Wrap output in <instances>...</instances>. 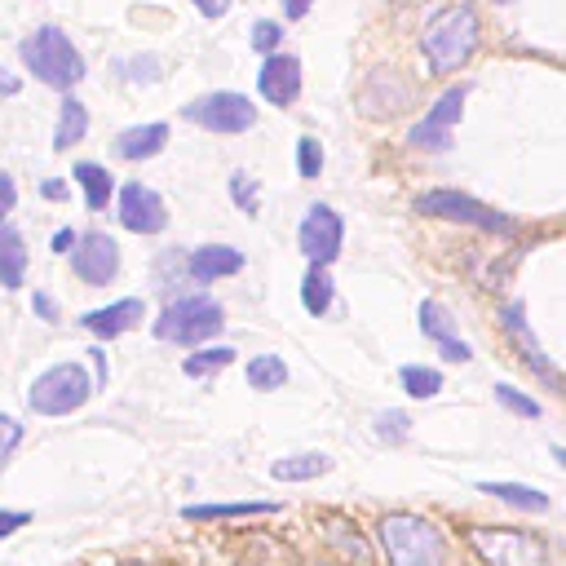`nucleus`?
I'll return each mask as SVG.
<instances>
[{
    "label": "nucleus",
    "mask_w": 566,
    "mask_h": 566,
    "mask_svg": "<svg viewBox=\"0 0 566 566\" xmlns=\"http://www.w3.org/2000/svg\"><path fill=\"white\" fill-rule=\"evenodd\" d=\"M230 199H234V208L256 212V208H261V186H256V177H248L243 168H234V172H230Z\"/></svg>",
    "instance_id": "obj_33"
},
{
    "label": "nucleus",
    "mask_w": 566,
    "mask_h": 566,
    "mask_svg": "<svg viewBox=\"0 0 566 566\" xmlns=\"http://www.w3.org/2000/svg\"><path fill=\"white\" fill-rule=\"evenodd\" d=\"M190 4H195L203 18H226V13H230V0H190Z\"/></svg>",
    "instance_id": "obj_41"
},
{
    "label": "nucleus",
    "mask_w": 566,
    "mask_h": 566,
    "mask_svg": "<svg viewBox=\"0 0 566 566\" xmlns=\"http://www.w3.org/2000/svg\"><path fill=\"white\" fill-rule=\"evenodd\" d=\"M119 226L133 230V234H159L168 226V208H164V199L150 186L128 181L119 190Z\"/></svg>",
    "instance_id": "obj_12"
},
{
    "label": "nucleus",
    "mask_w": 566,
    "mask_h": 566,
    "mask_svg": "<svg viewBox=\"0 0 566 566\" xmlns=\"http://www.w3.org/2000/svg\"><path fill=\"white\" fill-rule=\"evenodd\" d=\"M398 385H402L411 398H438L442 371H438V367H424V363H407V367L398 371Z\"/></svg>",
    "instance_id": "obj_29"
},
{
    "label": "nucleus",
    "mask_w": 566,
    "mask_h": 566,
    "mask_svg": "<svg viewBox=\"0 0 566 566\" xmlns=\"http://www.w3.org/2000/svg\"><path fill=\"white\" fill-rule=\"evenodd\" d=\"M22 62H27V71H31L40 84L62 88V93L84 80V57H80V49H75L57 27L31 31V35L22 40Z\"/></svg>",
    "instance_id": "obj_3"
},
{
    "label": "nucleus",
    "mask_w": 566,
    "mask_h": 566,
    "mask_svg": "<svg viewBox=\"0 0 566 566\" xmlns=\"http://www.w3.org/2000/svg\"><path fill=\"white\" fill-rule=\"evenodd\" d=\"M13 203H18V186H13L9 172H0V226H4V217L13 212Z\"/></svg>",
    "instance_id": "obj_39"
},
{
    "label": "nucleus",
    "mask_w": 566,
    "mask_h": 566,
    "mask_svg": "<svg viewBox=\"0 0 566 566\" xmlns=\"http://www.w3.org/2000/svg\"><path fill=\"white\" fill-rule=\"evenodd\" d=\"M504 332H509V340H513V349H517V358L539 376V380H548L557 394H566V380H562V371L548 363V354L539 349V340L531 336V327H526V318H522V301H509L504 305Z\"/></svg>",
    "instance_id": "obj_13"
},
{
    "label": "nucleus",
    "mask_w": 566,
    "mask_h": 566,
    "mask_svg": "<svg viewBox=\"0 0 566 566\" xmlns=\"http://www.w3.org/2000/svg\"><path fill=\"white\" fill-rule=\"evenodd\" d=\"M75 239H80L75 230H57V234H53V252H71V248H75Z\"/></svg>",
    "instance_id": "obj_42"
},
{
    "label": "nucleus",
    "mask_w": 566,
    "mask_h": 566,
    "mask_svg": "<svg viewBox=\"0 0 566 566\" xmlns=\"http://www.w3.org/2000/svg\"><path fill=\"white\" fill-rule=\"evenodd\" d=\"M31 522V513L27 509H0V539H9L13 531H22Z\"/></svg>",
    "instance_id": "obj_38"
},
{
    "label": "nucleus",
    "mask_w": 566,
    "mask_h": 566,
    "mask_svg": "<svg viewBox=\"0 0 566 566\" xmlns=\"http://www.w3.org/2000/svg\"><path fill=\"white\" fill-rule=\"evenodd\" d=\"M256 88L270 106H292L301 97V57L296 53H270L256 71Z\"/></svg>",
    "instance_id": "obj_14"
},
{
    "label": "nucleus",
    "mask_w": 566,
    "mask_h": 566,
    "mask_svg": "<svg viewBox=\"0 0 566 566\" xmlns=\"http://www.w3.org/2000/svg\"><path fill=\"white\" fill-rule=\"evenodd\" d=\"M296 172L305 181H318V172H323V146H318V137H301L296 142Z\"/></svg>",
    "instance_id": "obj_34"
},
{
    "label": "nucleus",
    "mask_w": 566,
    "mask_h": 566,
    "mask_svg": "<svg viewBox=\"0 0 566 566\" xmlns=\"http://www.w3.org/2000/svg\"><path fill=\"white\" fill-rule=\"evenodd\" d=\"M301 305H305L314 318H323V314L332 310V274H327L323 265H310V270H305V279H301Z\"/></svg>",
    "instance_id": "obj_27"
},
{
    "label": "nucleus",
    "mask_w": 566,
    "mask_h": 566,
    "mask_svg": "<svg viewBox=\"0 0 566 566\" xmlns=\"http://www.w3.org/2000/svg\"><path fill=\"white\" fill-rule=\"evenodd\" d=\"M495 402H500L504 411L522 416V420H539V416H544V407H539L531 394H522L517 385H495Z\"/></svg>",
    "instance_id": "obj_31"
},
{
    "label": "nucleus",
    "mask_w": 566,
    "mask_h": 566,
    "mask_svg": "<svg viewBox=\"0 0 566 566\" xmlns=\"http://www.w3.org/2000/svg\"><path fill=\"white\" fill-rule=\"evenodd\" d=\"M363 88H380V102L363 106V115H371V119H389V115H402L411 106V84L394 66H376Z\"/></svg>",
    "instance_id": "obj_17"
},
{
    "label": "nucleus",
    "mask_w": 566,
    "mask_h": 566,
    "mask_svg": "<svg viewBox=\"0 0 566 566\" xmlns=\"http://www.w3.org/2000/svg\"><path fill=\"white\" fill-rule=\"evenodd\" d=\"M495 4H509V0H495Z\"/></svg>",
    "instance_id": "obj_49"
},
{
    "label": "nucleus",
    "mask_w": 566,
    "mask_h": 566,
    "mask_svg": "<svg viewBox=\"0 0 566 566\" xmlns=\"http://www.w3.org/2000/svg\"><path fill=\"white\" fill-rule=\"evenodd\" d=\"M93 367H97V380H106V354H102V349H93ZM97 380H93V385H97Z\"/></svg>",
    "instance_id": "obj_46"
},
{
    "label": "nucleus",
    "mask_w": 566,
    "mask_h": 566,
    "mask_svg": "<svg viewBox=\"0 0 566 566\" xmlns=\"http://www.w3.org/2000/svg\"><path fill=\"white\" fill-rule=\"evenodd\" d=\"M40 195H44V199H66V186H62V181H44Z\"/></svg>",
    "instance_id": "obj_44"
},
{
    "label": "nucleus",
    "mask_w": 566,
    "mask_h": 566,
    "mask_svg": "<svg viewBox=\"0 0 566 566\" xmlns=\"http://www.w3.org/2000/svg\"><path fill=\"white\" fill-rule=\"evenodd\" d=\"M469 544L491 562V566H544V544L526 531H513V526H473L469 531Z\"/></svg>",
    "instance_id": "obj_8"
},
{
    "label": "nucleus",
    "mask_w": 566,
    "mask_h": 566,
    "mask_svg": "<svg viewBox=\"0 0 566 566\" xmlns=\"http://www.w3.org/2000/svg\"><path fill=\"white\" fill-rule=\"evenodd\" d=\"M93 389H97V385H93V376H88L80 363H53V367H44V371L31 380L27 407H31L35 416H71V411H80V407L88 402Z\"/></svg>",
    "instance_id": "obj_4"
},
{
    "label": "nucleus",
    "mask_w": 566,
    "mask_h": 566,
    "mask_svg": "<svg viewBox=\"0 0 566 566\" xmlns=\"http://www.w3.org/2000/svg\"><path fill=\"white\" fill-rule=\"evenodd\" d=\"M310 4H314V0H283V13L296 22V18H305V13H310Z\"/></svg>",
    "instance_id": "obj_43"
},
{
    "label": "nucleus",
    "mask_w": 566,
    "mask_h": 566,
    "mask_svg": "<svg viewBox=\"0 0 566 566\" xmlns=\"http://www.w3.org/2000/svg\"><path fill=\"white\" fill-rule=\"evenodd\" d=\"M75 181H80V190H84V203L93 208V212H102L106 203H111V195H115V181H111V172L102 168V164H75Z\"/></svg>",
    "instance_id": "obj_25"
},
{
    "label": "nucleus",
    "mask_w": 566,
    "mask_h": 566,
    "mask_svg": "<svg viewBox=\"0 0 566 566\" xmlns=\"http://www.w3.org/2000/svg\"><path fill=\"white\" fill-rule=\"evenodd\" d=\"M296 243H301V252H305L310 265H323V270H327V265L340 256V243H345V221H340V212L327 208V203H314V208L301 217Z\"/></svg>",
    "instance_id": "obj_9"
},
{
    "label": "nucleus",
    "mask_w": 566,
    "mask_h": 566,
    "mask_svg": "<svg viewBox=\"0 0 566 566\" xmlns=\"http://www.w3.org/2000/svg\"><path fill=\"white\" fill-rule=\"evenodd\" d=\"M279 513V504L270 500H234V504H186L190 522H221V517H270Z\"/></svg>",
    "instance_id": "obj_23"
},
{
    "label": "nucleus",
    "mask_w": 566,
    "mask_h": 566,
    "mask_svg": "<svg viewBox=\"0 0 566 566\" xmlns=\"http://www.w3.org/2000/svg\"><path fill=\"white\" fill-rule=\"evenodd\" d=\"M18 88H22V84H18V75H9V71H0V93H4V97H13Z\"/></svg>",
    "instance_id": "obj_45"
},
{
    "label": "nucleus",
    "mask_w": 566,
    "mask_h": 566,
    "mask_svg": "<svg viewBox=\"0 0 566 566\" xmlns=\"http://www.w3.org/2000/svg\"><path fill=\"white\" fill-rule=\"evenodd\" d=\"M283 385H287V363H283L279 354H256V358H248V389L270 394V389H283Z\"/></svg>",
    "instance_id": "obj_28"
},
{
    "label": "nucleus",
    "mask_w": 566,
    "mask_h": 566,
    "mask_svg": "<svg viewBox=\"0 0 566 566\" xmlns=\"http://www.w3.org/2000/svg\"><path fill=\"white\" fill-rule=\"evenodd\" d=\"M464 97H469V88H464V84H451V88L424 111V119L407 133V142H411L416 150H442V146L451 142V128H455L460 111H464Z\"/></svg>",
    "instance_id": "obj_11"
},
{
    "label": "nucleus",
    "mask_w": 566,
    "mask_h": 566,
    "mask_svg": "<svg viewBox=\"0 0 566 566\" xmlns=\"http://www.w3.org/2000/svg\"><path fill=\"white\" fill-rule=\"evenodd\" d=\"M279 44H283V27L270 22V18H261V22L252 27V49H261V53L270 57V53H279Z\"/></svg>",
    "instance_id": "obj_37"
},
{
    "label": "nucleus",
    "mask_w": 566,
    "mask_h": 566,
    "mask_svg": "<svg viewBox=\"0 0 566 566\" xmlns=\"http://www.w3.org/2000/svg\"><path fill=\"white\" fill-rule=\"evenodd\" d=\"M478 44H482V18H478V9L464 4V0L438 9V13L424 22V31H420V53H424V62H429L433 75L460 71V66L478 53Z\"/></svg>",
    "instance_id": "obj_1"
},
{
    "label": "nucleus",
    "mask_w": 566,
    "mask_h": 566,
    "mask_svg": "<svg viewBox=\"0 0 566 566\" xmlns=\"http://www.w3.org/2000/svg\"><path fill=\"white\" fill-rule=\"evenodd\" d=\"M323 535L340 548V557H349V562H358V566H367L371 562V548H367V539L358 535V526H349L345 517H323Z\"/></svg>",
    "instance_id": "obj_26"
},
{
    "label": "nucleus",
    "mask_w": 566,
    "mask_h": 566,
    "mask_svg": "<svg viewBox=\"0 0 566 566\" xmlns=\"http://www.w3.org/2000/svg\"><path fill=\"white\" fill-rule=\"evenodd\" d=\"M314 566H327V562H314Z\"/></svg>",
    "instance_id": "obj_48"
},
{
    "label": "nucleus",
    "mask_w": 566,
    "mask_h": 566,
    "mask_svg": "<svg viewBox=\"0 0 566 566\" xmlns=\"http://www.w3.org/2000/svg\"><path fill=\"white\" fill-rule=\"evenodd\" d=\"M181 115L208 133H248L256 124V106L243 97V93H230V88H217V93H203L195 102L181 106Z\"/></svg>",
    "instance_id": "obj_7"
},
{
    "label": "nucleus",
    "mask_w": 566,
    "mask_h": 566,
    "mask_svg": "<svg viewBox=\"0 0 566 566\" xmlns=\"http://www.w3.org/2000/svg\"><path fill=\"white\" fill-rule=\"evenodd\" d=\"M323 473H332L327 451H296V455H279L270 464V478H279V482H314Z\"/></svg>",
    "instance_id": "obj_20"
},
{
    "label": "nucleus",
    "mask_w": 566,
    "mask_h": 566,
    "mask_svg": "<svg viewBox=\"0 0 566 566\" xmlns=\"http://www.w3.org/2000/svg\"><path fill=\"white\" fill-rule=\"evenodd\" d=\"M164 142H168V124H133V128H124V133L115 137V155L137 164V159L159 155Z\"/></svg>",
    "instance_id": "obj_19"
},
{
    "label": "nucleus",
    "mask_w": 566,
    "mask_h": 566,
    "mask_svg": "<svg viewBox=\"0 0 566 566\" xmlns=\"http://www.w3.org/2000/svg\"><path fill=\"white\" fill-rule=\"evenodd\" d=\"M420 332L438 345V354H442L447 363H469V358H473V349L455 336V323H451L447 305H438V301H420Z\"/></svg>",
    "instance_id": "obj_16"
},
{
    "label": "nucleus",
    "mask_w": 566,
    "mask_h": 566,
    "mask_svg": "<svg viewBox=\"0 0 566 566\" xmlns=\"http://www.w3.org/2000/svg\"><path fill=\"white\" fill-rule=\"evenodd\" d=\"M416 212L420 217H442V221H460V226H473V230H486V234H500V239H513L517 234V221L495 212L491 203L464 195V190H424L416 195Z\"/></svg>",
    "instance_id": "obj_6"
},
{
    "label": "nucleus",
    "mask_w": 566,
    "mask_h": 566,
    "mask_svg": "<svg viewBox=\"0 0 566 566\" xmlns=\"http://www.w3.org/2000/svg\"><path fill=\"white\" fill-rule=\"evenodd\" d=\"M18 447H22V420H13V416L0 411V469L13 460Z\"/></svg>",
    "instance_id": "obj_36"
},
{
    "label": "nucleus",
    "mask_w": 566,
    "mask_h": 566,
    "mask_svg": "<svg viewBox=\"0 0 566 566\" xmlns=\"http://www.w3.org/2000/svg\"><path fill=\"white\" fill-rule=\"evenodd\" d=\"M27 283V243L13 226H0V287H22Z\"/></svg>",
    "instance_id": "obj_21"
},
{
    "label": "nucleus",
    "mask_w": 566,
    "mask_h": 566,
    "mask_svg": "<svg viewBox=\"0 0 566 566\" xmlns=\"http://www.w3.org/2000/svg\"><path fill=\"white\" fill-rule=\"evenodd\" d=\"M31 310H35L44 323H53V318H57V301H53L49 292H35V296H31Z\"/></svg>",
    "instance_id": "obj_40"
},
{
    "label": "nucleus",
    "mask_w": 566,
    "mask_h": 566,
    "mask_svg": "<svg viewBox=\"0 0 566 566\" xmlns=\"http://www.w3.org/2000/svg\"><path fill=\"white\" fill-rule=\"evenodd\" d=\"M119 66H124V75H128L133 84H155V80H159V57H155V53H142V57H124Z\"/></svg>",
    "instance_id": "obj_35"
},
{
    "label": "nucleus",
    "mask_w": 566,
    "mask_h": 566,
    "mask_svg": "<svg viewBox=\"0 0 566 566\" xmlns=\"http://www.w3.org/2000/svg\"><path fill=\"white\" fill-rule=\"evenodd\" d=\"M84 133H88V111H84V102L80 97H62V111H57V128H53V150H66V146H75V142H84Z\"/></svg>",
    "instance_id": "obj_24"
},
{
    "label": "nucleus",
    "mask_w": 566,
    "mask_h": 566,
    "mask_svg": "<svg viewBox=\"0 0 566 566\" xmlns=\"http://www.w3.org/2000/svg\"><path fill=\"white\" fill-rule=\"evenodd\" d=\"M376 438L380 442H389V447H402L407 442V433H411V420H407V411H398V407H389V411H376Z\"/></svg>",
    "instance_id": "obj_32"
},
{
    "label": "nucleus",
    "mask_w": 566,
    "mask_h": 566,
    "mask_svg": "<svg viewBox=\"0 0 566 566\" xmlns=\"http://www.w3.org/2000/svg\"><path fill=\"white\" fill-rule=\"evenodd\" d=\"M226 327V310L212 296H181L168 301L164 314L155 318V336L168 345H203Z\"/></svg>",
    "instance_id": "obj_5"
},
{
    "label": "nucleus",
    "mask_w": 566,
    "mask_h": 566,
    "mask_svg": "<svg viewBox=\"0 0 566 566\" xmlns=\"http://www.w3.org/2000/svg\"><path fill=\"white\" fill-rule=\"evenodd\" d=\"M186 270H190L195 283H217V279H230V274L243 270V252L230 248V243H203V248L190 252Z\"/></svg>",
    "instance_id": "obj_18"
},
{
    "label": "nucleus",
    "mask_w": 566,
    "mask_h": 566,
    "mask_svg": "<svg viewBox=\"0 0 566 566\" xmlns=\"http://www.w3.org/2000/svg\"><path fill=\"white\" fill-rule=\"evenodd\" d=\"M478 491L491 500H504L522 513H548V495L539 486H526V482H478Z\"/></svg>",
    "instance_id": "obj_22"
},
{
    "label": "nucleus",
    "mask_w": 566,
    "mask_h": 566,
    "mask_svg": "<svg viewBox=\"0 0 566 566\" xmlns=\"http://www.w3.org/2000/svg\"><path fill=\"white\" fill-rule=\"evenodd\" d=\"M380 553L389 566H442L447 562V544L438 535V526L420 513H389L376 531Z\"/></svg>",
    "instance_id": "obj_2"
},
{
    "label": "nucleus",
    "mask_w": 566,
    "mask_h": 566,
    "mask_svg": "<svg viewBox=\"0 0 566 566\" xmlns=\"http://www.w3.org/2000/svg\"><path fill=\"white\" fill-rule=\"evenodd\" d=\"M71 270H75V279L88 283V287L115 283V274H119V243H115L111 234H102V230L80 234L75 248H71Z\"/></svg>",
    "instance_id": "obj_10"
},
{
    "label": "nucleus",
    "mask_w": 566,
    "mask_h": 566,
    "mask_svg": "<svg viewBox=\"0 0 566 566\" xmlns=\"http://www.w3.org/2000/svg\"><path fill=\"white\" fill-rule=\"evenodd\" d=\"M142 318H146V301H142V296H124V301H111V305H102V310H88L80 323H84L93 336L115 340V336H124L128 327H137Z\"/></svg>",
    "instance_id": "obj_15"
},
{
    "label": "nucleus",
    "mask_w": 566,
    "mask_h": 566,
    "mask_svg": "<svg viewBox=\"0 0 566 566\" xmlns=\"http://www.w3.org/2000/svg\"><path fill=\"white\" fill-rule=\"evenodd\" d=\"M230 363H234V349H230V345H208V349L190 354V358L181 363V371H186V376H208V371H221V367H230Z\"/></svg>",
    "instance_id": "obj_30"
},
{
    "label": "nucleus",
    "mask_w": 566,
    "mask_h": 566,
    "mask_svg": "<svg viewBox=\"0 0 566 566\" xmlns=\"http://www.w3.org/2000/svg\"><path fill=\"white\" fill-rule=\"evenodd\" d=\"M553 455H557V464H566V447H553Z\"/></svg>",
    "instance_id": "obj_47"
}]
</instances>
